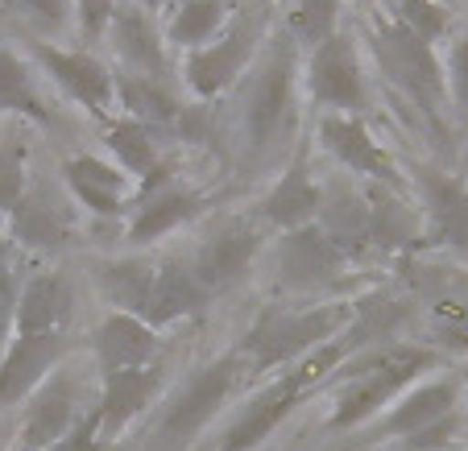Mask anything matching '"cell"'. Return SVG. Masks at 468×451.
<instances>
[{
  "instance_id": "cell-18",
  "label": "cell",
  "mask_w": 468,
  "mask_h": 451,
  "mask_svg": "<svg viewBox=\"0 0 468 451\" xmlns=\"http://www.w3.org/2000/svg\"><path fill=\"white\" fill-rule=\"evenodd\" d=\"M91 352H96L100 381H104V377H116V372L162 364V340H158V328L112 310V315L91 331Z\"/></svg>"
},
{
  "instance_id": "cell-11",
  "label": "cell",
  "mask_w": 468,
  "mask_h": 451,
  "mask_svg": "<svg viewBox=\"0 0 468 451\" xmlns=\"http://www.w3.org/2000/svg\"><path fill=\"white\" fill-rule=\"evenodd\" d=\"M274 266H278V282H282L286 290L315 294V290H332V286L348 282L361 261H356L340 240L327 236L319 224H311V228L278 236Z\"/></svg>"
},
{
  "instance_id": "cell-15",
  "label": "cell",
  "mask_w": 468,
  "mask_h": 451,
  "mask_svg": "<svg viewBox=\"0 0 468 451\" xmlns=\"http://www.w3.org/2000/svg\"><path fill=\"white\" fill-rule=\"evenodd\" d=\"M62 186L83 212L104 215V220H121L124 212H133V199H137V183L100 153H71L62 162Z\"/></svg>"
},
{
  "instance_id": "cell-35",
  "label": "cell",
  "mask_w": 468,
  "mask_h": 451,
  "mask_svg": "<svg viewBox=\"0 0 468 451\" xmlns=\"http://www.w3.org/2000/svg\"><path fill=\"white\" fill-rule=\"evenodd\" d=\"M443 75H448L452 112L468 124V29L452 34V46H448V54H443Z\"/></svg>"
},
{
  "instance_id": "cell-12",
  "label": "cell",
  "mask_w": 468,
  "mask_h": 451,
  "mask_svg": "<svg viewBox=\"0 0 468 451\" xmlns=\"http://www.w3.org/2000/svg\"><path fill=\"white\" fill-rule=\"evenodd\" d=\"M315 145L327 158L345 166L348 174L365 178L373 186H398V162L386 145L373 137L365 116H345V112H324L315 124Z\"/></svg>"
},
{
  "instance_id": "cell-23",
  "label": "cell",
  "mask_w": 468,
  "mask_h": 451,
  "mask_svg": "<svg viewBox=\"0 0 468 451\" xmlns=\"http://www.w3.org/2000/svg\"><path fill=\"white\" fill-rule=\"evenodd\" d=\"M67 356V336H13L0 361V406H17Z\"/></svg>"
},
{
  "instance_id": "cell-19",
  "label": "cell",
  "mask_w": 468,
  "mask_h": 451,
  "mask_svg": "<svg viewBox=\"0 0 468 451\" xmlns=\"http://www.w3.org/2000/svg\"><path fill=\"white\" fill-rule=\"evenodd\" d=\"M204 207H207L204 191L183 186V183H166V186H158V191H150V195L133 199V220H129L124 240H129L133 248H145V245H154V240L195 224L204 215Z\"/></svg>"
},
{
  "instance_id": "cell-40",
  "label": "cell",
  "mask_w": 468,
  "mask_h": 451,
  "mask_svg": "<svg viewBox=\"0 0 468 451\" xmlns=\"http://www.w3.org/2000/svg\"><path fill=\"white\" fill-rule=\"evenodd\" d=\"M133 5H142V9H158V13H175L178 5H186V0H133Z\"/></svg>"
},
{
  "instance_id": "cell-10",
  "label": "cell",
  "mask_w": 468,
  "mask_h": 451,
  "mask_svg": "<svg viewBox=\"0 0 468 451\" xmlns=\"http://www.w3.org/2000/svg\"><path fill=\"white\" fill-rule=\"evenodd\" d=\"M29 54L58 83L62 96L75 100L88 116H96L100 124L108 116H116V71L100 54L75 50V46H54L46 37H29Z\"/></svg>"
},
{
  "instance_id": "cell-32",
  "label": "cell",
  "mask_w": 468,
  "mask_h": 451,
  "mask_svg": "<svg viewBox=\"0 0 468 451\" xmlns=\"http://www.w3.org/2000/svg\"><path fill=\"white\" fill-rule=\"evenodd\" d=\"M340 17H345V0H286L282 29L294 37L299 50L311 54L345 29Z\"/></svg>"
},
{
  "instance_id": "cell-34",
  "label": "cell",
  "mask_w": 468,
  "mask_h": 451,
  "mask_svg": "<svg viewBox=\"0 0 468 451\" xmlns=\"http://www.w3.org/2000/svg\"><path fill=\"white\" fill-rule=\"evenodd\" d=\"M17 266H13V236L0 228V348L13 344V323H17Z\"/></svg>"
},
{
  "instance_id": "cell-4",
  "label": "cell",
  "mask_w": 468,
  "mask_h": 451,
  "mask_svg": "<svg viewBox=\"0 0 468 451\" xmlns=\"http://www.w3.org/2000/svg\"><path fill=\"white\" fill-rule=\"evenodd\" d=\"M353 315H356V302H345V299L315 302V307H265L249 323L245 336H240L237 352L245 356L253 372L294 369L311 352L332 344L353 323Z\"/></svg>"
},
{
  "instance_id": "cell-31",
  "label": "cell",
  "mask_w": 468,
  "mask_h": 451,
  "mask_svg": "<svg viewBox=\"0 0 468 451\" xmlns=\"http://www.w3.org/2000/svg\"><path fill=\"white\" fill-rule=\"evenodd\" d=\"M0 112L34 121L37 129H54V112L46 108L26 58L17 50H9V46H0Z\"/></svg>"
},
{
  "instance_id": "cell-27",
  "label": "cell",
  "mask_w": 468,
  "mask_h": 451,
  "mask_svg": "<svg viewBox=\"0 0 468 451\" xmlns=\"http://www.w3.org/2000/svg\"><path fill=\"white\" fill-rule=\"evenodd\" d=\"M9 236L26 248H62L71 240V215L46 191H26L9 215Z\"/></svg>"
},
{
  "instance_id": "cell-25",
  "label": "cell",
  "mask_w": 468,
  "mask_h": 451,
  "mask_svg": "<svg viewBox=\"0 0 468 451\" xmlns=\"http://www.w3.org/2000/svg\"><path fill=\"white\" fill-rule=\"evenodd\" d=\"M365 195H369V245L398 248V253H410V248L427 245L423 212L402 204L394 195V186H369Z\"/></svg>"
},
{
  "instance_id": "cell-29",
  "label": "cell",
  "mask_w": 468,
  "mask_h": 451,
  "mask_svg": "<svg viewBox=\"0 0 468 451\" xmlns=\"http://www.w3.org/2000/svg\"><path fill=\"white\" fill-rule=\"evenodd\" d=\"M319 228H324L332 240H340L356 261H365V253L373 248L369 245V195L356 191V186H345V183H340L336 191L327 186Z\"/></svg>"
},
{
  "instance_id": "cell-33",
  "label": "cell",
  "mask_w": 468,
  "mask_h": 451,
  "mask_svg": "<svg viewBox=\"0 0 468 451\" xmlns=\"http://www.w3.org/2000/svg\"><path fill=\"white\" fill-rule=\"evenodd\" d=\"M386 13L431 46L452 34V5L443 0H386Z\"/></svg>"
},
{
  "instance_id": "cell-9",
  "label": "cell",
  "mask_w": 468,
  "mask_h": 451,
  "mask_svg": "<svg viewBox=\"0 0 468 451\" xmlns=\"http://www.w3.org/2000/svg\"><path fill=\"white\" fill-rule=\"evenodd\" d=\"M303 79H307V96L319 112L365 116V108H369L361 46H356V37L348 29H340L332 42H324L319 50L307 54Z\"/></svg>"
},
{
  "instance_id": "cell-20",
  "label": "cell",
  "mask_w": 468,
  "mask_h": 451,
  "mask_svg": "<svg viewBox=\"0 0 468 451\" xmlns=\"http://www.w3.org/2000/svg\"><path fill=\"white\" fill-rule=\"evenodd\" d=\"M108 42H112L116 58H121L124 75H150V79H166V34L154 26L150 9L142 5H121L108 26Z\"/></svg>"
},
{
  "instance_id": "cell-22",
  "label": "cell",
  "mask_w": 468,
  "mask_h": 451,
  "mask_svg": "<svg viewBox=\"0 0 468 451\" xmlns=\"http://www.w3.org/2000/svg\"><path fill=\"white\" fill-rule=\"evenodd\" d=\"M75 315V290L67 282V274H34L21 286L17 299V323L13 336H67Z\"/></svg>"
},
{
  "instance_id": "cell-30",
  "label": "cell",
  "mask_w": 468,
  "mask_h": 451,
  "mask_svg": "<svg viewBox=\"0 0 468 451\" xmlns=\"http://www.w3.org/2000/svg\"><path fill=\"white\" fill-rule=\"evenodd\" d=\"M100 129H104V145H108V153H112V162L137 186H142L145 178H150L154 170L166 162V158H162V150H158V142H154V129L129 121V116L116 112V116H108Z\"/></svg>"
},
{
  "instance_id": "cell-13",
  "label": "cell",
  "mask_w": 468,
  "mask_h": 451,
  "mask_svg": "<svg viewBox=\"0 0 468 451\" xmlns=\"http://www.w3.org/2000/svg\"><path fill=\"white\" fill-rule=\"evenodd\" d=\"M324 195H327V186L319 183L315 170H311L307 150H299L286 162L282 174H278V183L261 195L253 220L261 224L265 232H278V236L311 228V224H319V215H324Z\"/></svg>"
},
{
  "instance_id": "cell-43",
  "label": "cell",
  "mask_w": 468,
  "mask_h": 451,
  "mask_svg": "<svg viewBox=\"0 0 468 451\" xmlns=\"http://www.w3.org/2000/svg\"><path fill=\"white\" fill-rule=\"evenodd\" d=\"M356 5H365V0H356Z\"/></svg>"
},
{
  "instance_id": "cell-26",
  "label": "cell",
  "mask_w": 468,
  "mask_h": 451,
  "mask_svg": "<svg viewBox=\"0 0 468 451\" xmlns=\"http://www.w3.org/2000/svg\"><path fill=\"white\" fill-rule=\"evenodd\" d=\"M232 17H237V0H186L166 17L162 34L178 54H195L212 46L232 26Z\"/></svg>"
},
{
  "instance_id": "cell-37",
  "label": "cell",
  "mask_w": 468,
  "mask_h": 451,
  "mask_svg": "<svg viewBox=\"0 0 468 451\" xmlns=\"http://www.w3.org/2000/svg\"><path fill=\"white\" fill-rule=\"evenodd\" d=\"M9 5L26 21H34L37 29H46V34H58V29H67V26H71V13H75L71 0H9Z\"/></svg>"
},
{
  "instance_id": "cell-36",
  "label": "cell",
  "mask_w": 468,
  "mask_h": 451,
  "mask_svg": "<svg viewBox=\"0 0 468 451\" xmlns=\"http://www.w3.org/2000/svg\"><path fill=\"white\" fill-rule=\"evenodd\" d=\"M26 191V145H0V215H13Z\"/></svg>"
},
{
  "instance_id": "cell-7",
  "label": "cell",
  "mask_w": 468,
  "mask_h": 451,
  "mask_svg": "<svg viewBox=\"0 0 468 451\" xmlns=\"http://www.w3.org/2000/svg\"><path fill=\"white\" fill-rule=\"evenodd\" d=\"M265 50V21L253 13H237L232 26L212 46L183 54V83L195 100H216L232 91L249 75L257 54Z\"/></svg>"
},
{
  "instance_id": "cell-6",
  "label": "cell",
  "mask_w": 468,
  "mask_h": 451,
  "mask_svg": "<svg viewBox=\"0 0 468 451\" xmlns=\"http://www.w3.org/2000/svg\"><path fill=\"white\" fill-rule=\"evenodd\" d=\"M249 372L253 369H249V361L240 352H224V356H216L212 364L195 369L191 377L183 381V390L170 398L162 423L154 426L150 451H186L195 443V435L216 418V410L245 385Z\"/></svg>"
},
{
  "instance_id": "cell-16",
  "label": "cell",
  "mask_w": 468,
  "mask_h": 451,
  "mask_svg": "<svg viewBox=\"0 0 468 451\" xmlns=\"http://www.w3.org/2000/svg\"><path fill=\"white\" fill-rule=\"evenodd\" d=\"M419 212H423L427 245L468 253V186L435 166L415 170Z\"/></svg>"
},
{
  "instance_id": "cell-24",
  "label": "cell",
  "mask_w": 468,
  "mask_h": 451,
  "mask_svg": "<svg viewBox=\"0 0 468 451\" xmlns=\"http://www.w3.org/2000/svg\"><path fill=\"white\" fill-rule=\"evenodd\" d=\"M162 390V364L150 369H133V372H116L104 377V390L96 402V418H100V439L112 443L124 426L133 423V414H142L154 402V393Z\"/></svg>"
},
{
  "instance_id": "cell-5",
  "label": "cell",
  "mask_w": 468,
  "mask_h": 451,
  "mask_svg": "<svg viewBox=\"0 0 468 451\" xmlns=\"http://www.w3.org/2000/svg\"><path fill=\"white\" fill-rule=\"evenodd\" d=\"M435 364L431 348L419 344H386L356 356L345 369V390L336 393V410L327 418V431H353L378 410H386L398 393H407L419 377Z\"/></svg>"
},
{
  "instance_id": "cell-41",
  "label": "cell",
  "mask_w": 468,
  "mask_h": 451,
  "mask_svg": "<svg viewBox=\"0 0 468 451\" xmlns=\"http://www.w3.org/2000/svg\"><path fill=\"white\" fill-rule=\"evenodd\" d=\"M460 385H468V369H460Z\"/></svg>"
},
{
  "instance_id": "cell-2",
  "label": "cell",
  "mask_w": 468,
  "mask_h": 451,
  "mask_svg": "<svg viewBox=\"0 0 468 451\" xmlns=\"http://www.w3.org/2000/svg\"><path fill=\"white\" fill-rule=\"evenodd\" d=\"M294 104H299V46L286 29H278L240 79V133L249 162H265L294 129L299 112Z\"/></svg>"
},
{
  "instance_id": "cell-1",
  "label": "cell",
  "mask_w": 468,
  "mask_h": 451,
  "mask_svg": "<svg viewBox=\"0 0 468 451\" xmlns=\"http://www.w3.org/2000/svg\"><path fill=\"white\" fill-rule=\"evenodd\" d=\"M96 286L112 310L142 319L150 328L183 323L212 302L183 257H108L96 266Z\"/></svg>"
},
{
  "instance_id": "cell-8",
  "label": "cell",
  "mask_w": 468,
  "mask_h": 451,
  "mask_svg": "<svg viewBox=\"0 0 468 451\" xmlns=\"http://www.w3.org/2000/svg\"><path fill=\"white\" fill-rule=\"evenodd\" d=\"M407 290L427 310V344L468 348V269L431 266V261H402Z\"/></svg>"
},
{
  "instance_id": "cell-39",
  "label": "cell",
  "mask_w": 468,
  "mask_h": 451,
  "mask_svg": "<svg viewBox=\"0 0 468 451\" xmlns=\"http://www.w3.org/2000/svg\"><path fill=\"white\" fill-rule=\"evenodd\" d=\"M108 443L100 439V418H96V406L88 410V418H83L80 426H75L71 435L62 443H54V447H46V451H104Z\"/></svg>"
},
{
  "instance_id": "cell-28",
  "label": "cell",
  "mask_w": 468,
  "mask_h": 451,
  "mask_svg": "<svg viewBox=\"0 0 468 451\" xmlns=\"http://www.w3.org/2000/svg\"><path fill=\"white\" fill-rule=\"evenodd\" d=\"M116 112L129 121L145 124V129H166V124L183 121V104L166 79H150V75H116Z\"/></svg>"
},
{
  "instance_id": "cell-3",
  "label": "cell",
  "mask_w": 468,
  "mask_h": 451,
  "mask_svg": "<svg viewBox=\"0 0 468 451\" xmlns=\"http://www.w3.org/2000/svg\"><path fill=\"white\" fill-rule=\"evenodd\" d=\"M369 50L378 58L381 75L398 88V96L407 100L423 124L435 137H448V75H443V58L435 54L431 42L410 34L407 26H398L389 13H373L369 17Z\"/></svg>"
},
{
  "instance_id": "cell-42",
  "label": "cell",
  "mask_w": 468,
  "mask_h": 451,
  "mask_svg": "<svg viewBox=\"0 0 468 451\" xmlns=\"http://www.w3.org/2000/svg\"><path fill=\"white\" fill-rule=\"evenodd\" d=\"M443 5H456V0H443Z\"/></svg>"
},
{
  "instance_id": "cell-17",
  "label": "cell",
  "mask_w": 468,
  "mask_h": 451,
  "mask_svg": "<svg viewBox=\"0 0 468 451\" xmlns=\"http://www.w3.org/2000/svg\"><path fill=\"white\" fill-rule=\"evenodd\" d=\"M88 414H80V390L71 372H50L34 390V402L21 423V451H46L62 443Z\"/></svg>"
},
{
  "instance_id": "cell-38",
  "label": "cell",
  "mask_w": 468,
  "mask_h": 451,
  "mask_svg": "<svg viewBox=\"0 0 468 451\" xmlns=\"http://www.w3.org/2000/svg\"><path fill=\"white\" fill-rule=\"evenodd\" d=\"M121 0H75V17H80V34L83 42H96V37L108 34Z\"/></svg>"
},
{
  "instance_id": "cell-14",
  "label": "cell",
  "mask_w": 468,
  "mask_h": 451,
  "mask_svg": "<svg viewBox=\"0 0 468 451\" xmlns=\"http://www.w3.org/2000/svg\"><path fill=\"white\" fill-rule=\"evenodd\" d=\"M261 240H265V228L249 215V220H229L224 228L207 232V240L195 248L191 257V269L199 278L207 294H224L229 286H237L245 278V269L253 266V257L261 253Z\"/></svg>"
},
{
  "instance_id": "cell-21",
  "label": "cell",
  "mask_w": 468,
  "mask_h": 451,
  "mask_svg": "<svg viewBox=\"0 0 468 451\" xmlns=\"http://www.w3.org/2000/svg\"><path fill=\"white\" fill-rule=\"evenodd\" d=\"M456 402H460V377H440V381H427L419 390H407L398 398V406H389V414L381 418V426L373 431V443H386V439H415V435L431 431L435 423L456 414Z\"/></svg>"
}]
</instances>
